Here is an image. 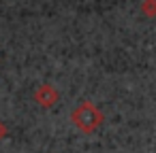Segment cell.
<instances>
[{
	"mask_svg": "<svg viewBox=\"0 0 156 153\" xmlns=\"http://www.w3.org/2000/svg\"><path fill=\"white\" fill-rule=\"evenodd\" d=\"M71 119H73V123H75L81 132L90 134V132H94V130L103 123V113H101L92 102H81V104L71 113Z\"/></svg>",
	"mask_w": 156,
	"mask_h": 153,
	"instance_id": "1",
	"label": "cell"
},
{
	"mask_svg": "<svg viewBox=\"0 0 156 153\" xmlns=\"http://www.w3.org/2000/svg\"><path fill=\"white\" fill-rule=\"evenodd\" d=\"M34 100L41 104V106H54L58 102V91L51 87V85H41L34 94Z\"/></svg>",
	"mask_w": 156,
	"mask_h": 153,
	"instance_id": "2",
	"label": "cell"
},
{
	"mask_svg": "<svg viewBox=\"0 0 156 153\" xmlns=\"http://www.w3.org/2000/svg\"><path fill=\"white\" fill-rule=\"evenodd\" d=\"M141 11H143V15H147V17H154V15H156V0H143V5H141Z\"/></svg>",
	"mask_w": 156,
	"mask_h": 153,
	"instance_id": "3",
	"label": "cell"
},
{
	"mask_svg": "<svg viewBox=\"0 0 156 153\" xmlns=\"http://www.w3.org/2000/svg\"><path fill=\"white\" fill-rule=\"evenodd\" d=\"M5 134H7V128H5V125H2V123H0V138H2V136H5Z\"/></svg>",
	"mask_w": 156,
	"mask_h": 153,
	"instance_id": "4",
	"label": "cell"
}]
</instances>
